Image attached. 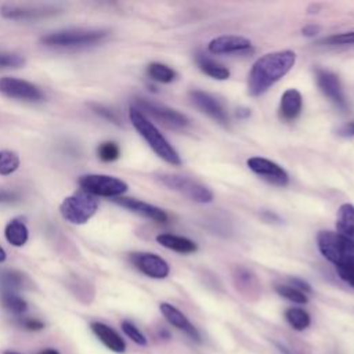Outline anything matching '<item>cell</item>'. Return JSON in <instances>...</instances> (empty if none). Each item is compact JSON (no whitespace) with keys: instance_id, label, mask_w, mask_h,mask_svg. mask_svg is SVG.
I'll use <instances>...</instances> for the list:
<instances>
[{"instance_id":"41","label":"cell","mask_w":354,"mask_h":354,"mask_svg":"<svg viewBox=\"0 0 354 354\" xmlns=\"http://www.w3.org/2000/svg\"><path fill=\"white\" fill-rule=\"evenodd\" d=\"M275 344V347H277V350L281 353V354H295L289 347H286L285 344H282V343H278V342H275L274 343Z\"/></svg>"},{"instance_id":"17","label":"cell","mask_w":354,"mask_h":354,"mask_svg":"<svg viewBox=\"0 0 354 354\" xmlns=\"http://www.w3.org/2000/svg\"><path fill=\"white\" fill-rule=\"evenodd\" d=\"M207 48L213 54H230V53H241L252 48V43L249 39L235 35H224L214 37L207 44Z\"/></svg>"},{"instance_id":"28","label":"cell","mask_w":354,"mask_h":354,"mask_svg":"<svg viewBox=\"0 0 354 354\" xmlns=\"http://www.w3.org/2000/svg\"><path fill=\"white\" fill-rule=\"evenodd\" d=\"M25 281H26V277L19 271L7 270L0 274V282H1L3 290L15 292L17 289H21L25 286Z\"/></svg>"},{"instance_id":"30","label":"cell","mask_w":354,"mask_h":354,"mask_svg":"<svg viewBox=\"0 0 354 354\" xmlns=\"http://www.w3.org/2000/svg\"><path fill=\"white\" fill-rule=\"evenodd\" d=\"M275 292L292 303H296V304L308 303L307 295L303 293L301 290L293 288L292 285H275Z\"/></svg>"},{"instance_id":"13","label":"cell","mask_w":354,"mask_h":354,"mask_svg":"<svg viewBox=\"0 0 354 354\" xmlns=\"http://www.w3.org/2000/svg\"><path fill=\"white\" fill-rule=\"evenodd\" d=\"M130 261L138 271H141L144 275L149 278L163 279L170 272V267L167 261L155 253H145V252L131 253Z\"/></svg>"},{"instance_id":"20","label":"cell","mask_w":354,"mask_h":354,"mask_svg":"<svg viewBox=\"0 0 354 354\" xmlns=\"http://www.w3.org/2000/svg\"><path fill=\"white\" fill-rule=\"evenodd\" d=\"M234 282H235V286L236 289L248 296V297H256L259 295V290H260V286H259V282L256 279V277L246 268L243 267H236L234 270Z\"/></svg>"},{"instance_id":"18","label":"cell","mask_w":354,"mask_h":354,"mask_svg":"<svg viewBox=\"0 0 354 354\" xmlns=\"http://www.w3.org/2000/svg\"><path fill=\"white\" fill-rule=\"evenodd\" d=\"M90 329L93 330V333L97 336V339L111 351L113 353H124L126 351V342L123 340V337L109 325L104 324V322H91L90 324Z\"/></svg>"},{"instance_id":"19","label":"cell","mask_w":354,"mask_h":354,"mask_svg":"<svg viewBox=\"0 0 354 354\" xmlns=\"http://www.w3.org/2000/svg\"><path fill=\"white\" fill-rule=\"evenodd\" d=\"M303 108V97L300 94V91H297L296 88H288L282 97H281V102H279V116L286 120H295Z\"/></svg>"},{"instance_id":"37","label":"cell","mask_w":354,"mask_h":354,"mask_svg":"<svg viewBox=\"0 0 354 354\" xmlns=\"http://www.w3.org/2000/svg\"><path fill=\"white\" fill-rule=\"evenodd\" d=\"M290 285H292L293 288L301 290V292L306 293V295L313 292V289H311V286L308 285V282H306V281H303V279H300V278H290Z\"/></svg>"},{"instance_id":"45","label":"cell","mask_w":354,"mask_h":354,"mask_svg":"<svg viewBox=\"0 0 354 354\" xmlns=\"http://www.w3.org/2000/svg\"><path fill=\"white\" fill-rule=\"evenodd\" d=\"M3 354H21V353H18V351H12V350H7V351H4Z\"/></svg>"},{"instance_id":"43","label":"cell","mask_w":354,"mask_h":354,"mask_svg":"<svg viewBox=\"0 0 354 354\" xmlns=\"http://www.w3.org/2000/svg\"><path fill=\"white\" fill-rule=\"evenodd\" d=\"M39 354H59V353L55 348H44Z\"/></svg>"},{"instance_id":"31","label":"cell","mask_w":354,"mask_h":354,"mask_svg":"<svg viewBox=\"0 0 354 354\" xmlns=\"http://www.w3.org/2000/svg\"><path fill=\"white\" fill-rule=\"evenodd\" d=\"M120 326H122L123 333H124L131 342H134L136 344H138V346H141V347H145V346L148 344V340H147L145 335H144L131 321L124 319V321H122Z\"/></svg>"},{"instance_id":"7","label":"cell","mask_w":354,"mask_h":354,"mask_svg":"<svg viewBox=\"0 0 354 354\" xmlns=\"http://www.w3.org/2000/svg\"><path fill=\"white\" fill-rule=\"evenodd\" d=\"M158 180L165 187L185 195L187 198H189L194 202L209 203L213 201V192L207 187H205L201 183L194 181L188 177L178 176V174H159Z\"/></svg>"},{"instance_id":"12","label":"cell","mask_w":354,"mask_h":354,"mask_svg":"<svg viewBox=\"0 0 354 354\" xmlns=\"http://www.w3.org/2000/svg\"><path fill=\"white\" fill-rule=\"evenodd\" d=\"M315 80L319 87V90L326 95L339 109L346 111L347 109V101L346 95L343 93V87L340 83V79L336 73L317 68L315 69Z\"/></svg>"},{"instance_id":"6","label":"cell","mask_w":354,"mask_h":354,"mask_svg":"<svg viewBox=\"0 0 354 354\" xmlns=\"http://www.w3.org/2000/svg\"><path fill=\"white\" fill-rule=\"evenodd\" d=\"M79 185L82 191L93 196L119 198L127 191V184L113 176L108 174H84L79 177Z\"/></svg>"},{"instance_id":"42","label":"cell","mask_w":354,"mask_h":354,"mask_svg":"<svg viewBox=\"0 0 354 354\" xmlns=\"http://www.w3.org/2000/svg\"><path fill=\"white\" fill-rule=\"evenodd\" d=\"M236 115H238L239 118H246V116H249V115H250V111H249V109H246V108H241V109H238Z\"/></svg>"},{"instance_id":"26","label":"cell","mask_w":354,"mask_h":354,"mask_svg":"<svg viewBox=\"0 0 354 354\" xmlns=\"http://www.w3.org/2000/svg\"><path fill=\"white\" fill-rule=\"evenodd\" d=\"M1 306L15 315H22L28 310V303L17 292L1 290Z\"/></svg>"},{"instance_id":"36","label":"cell","mask_w":354,"mask_h":354,"mask_svg":"<svg viewBox=\"0 0 354 354\" xmlns=\"http://www.w3.org/2000/svg\"><path fill=\"white\" fill-rule=\"evenodd\" d=\"M19 325L26 329V330H32V332H36V330H41L44 328V322L37 319V318H22L19 321Z\"/></svg>"},{"instance_id":"32","label":"cell","mask_w":354,"mask_h":354,"mask_svg":"<svg viewBox=\"0 0 354 354\" xmlns=\"http://www.w3.org/2000/svg\"><path fill=\"white\" fill-rule=\"evenodd\" d=\"M97 153H98V158L102 162H113L119 158L120 148L113 141H105V142L100 144V147L97 149Z\"/></svg>"},{"instance_id":"11","label":"cell","mask_w":354,"mask_h":354,"mask_svg":"<svg viewBox=\"0 0 354 354\" xmlns=\"http://www.w3.org/2000/svg\"><path fill=\"white\" fill-rule=\"evenodd\" d=\"M246 165L253 173L274 185L285 187L289 183V176L286 170L270 159L261 156H252L246 160Z\"/></svg>"},{"instance_id":"25","label":"cell","mask_w":354,"mask_h":354,"mask_svg":"<svg viewBox=\"0 0 354 354\" xmlns=\"http://www.w3.org/2000/svg\"><path fill=\"white\" fill-rule=\"evenodd\" d=\"M285 319L290 325V328L297 332H303L311 325V315L301 307L286 308Z\"/></svg>"},{"instance_id":"33","label":"cell","mask_w":354,"mask_h":354,"mask_svg":"<svg viewBox=\"0 0 354 354\" xmlns=\"http://www.w3.org/2000/svg\"><path fill=\"white\" fill-rule=\"evenodd\" d=\"M319 43H325L329 46H337V44H354V30L344 32V33H336L332 36H328L322 39Z\"/></svg>"},{"instance_id":"8","label":"cell","mask_w":354,"mask_h":354,"mask_svg":"<svg viewBox=\"0 0 354 354\" xmlns=\"http://www.w3.org/2000/svg\"><path fill=\"white\" fill-rule=\"evenodd\" d=\"M136 108L144 115L148 113L151 118L170 129H184L189 124V120L185 115L167 105L147 98H136Z\"/></svg>"},{"instance_id":"34","label":"cell","mask_w":354,"mask_h":354,"mask_svg":"<svg viewBox=\"0 0 354 354\" xmlns=\"http://www.w3.org/2000/svg\"><path fill=\"white\" fill-rule=\"evenodd\" d=\"M25 64V58L14 53H0V69L1 68H18Z\"/></svg>"},{"instance_id":"22","label":"cell","mask_w":354,"mask_h":354,"mask_svg":"<svg viewBox=\"0 0 354 354\" xmlns=\"http://www.w3.org/2000/svg\"><path fill=\"white\" fill-rule=\"evenodd\" d=\"M156 242L163 248L178 252V253H194L198 250V245L194 241L180 235L159 234L156 236Z\"/></svg>"},{"instance_id":"21","label":"cell","mask_w":354,"mask_h":354,"mask_svg":"<svg viewBox=\"0 0 354 354\" xmlns=\"http://www.w3.org/2000/svg\"><path fill=\"white\" fill-rule=\"evenodd\" d=\"M336 230L339 235L354 242V205H340L336 217Z\"/></svg>"},{"instance_id":"9","label":"cell","mask_w":354,"mask_h":354,"mask_svg":"<svg viewBox=\"0 0 354 354\" xmlns=\"http://www.w3.org/2000/svg\"><path fill=\"white\" fill-rule=\"evenodd\" d=\"M0 94L7 98L28 102H39L44 100L43 91L36 84L11 76L0 77Z\"/></svg>"},{"instance_id":"44","label":"cell","mask_w":354,"mask_h":354,"mask_svg":"<svg viewBox=\"0 0 354 354\" xmlns=\"http://www.w3.org/2000/svg\"><path fill=\"white\" fill-rule=\"evenodd\" d=\"M6 257H7V254H6V250L0 246V263H3L4 260H6Z\"/></svg>"},{"instance_id":"27","label":"cell","mask_w":354,"mask_h":354,"mask_svg":"<svg viewBox=\"0 0 354 354\" xmlns=\"http://www.w3.org/2000/svg\"><path fill=\"white\" fill-rule=\"evenodd\" d=\"M149 77L159 83H170L177 77V73L170 66L160 62H151L147 69Z\"/></svg>"},{"instance_id":"39","label":"cell","mask_w":354,"mask_h":354,"mask_svg":"<svg viewBox=\"0 0 354 354\" xmlns=\"http://www.w3.org/2000/svg\"><path fill=\"white\" fill-rule=\"evenodd\" d=\"M18 195L15 192L11 191H6V189H0V203H7V202H12L17 201Z\"/></svg>"},{"instance_id":"1","label":"cell","mask_w":354,"mask_h":354,"mask_svg":"<svg viewBox=\"0 0 354 354\" xmlns=\"http://www.w3.org/2000/svg\"><path fill=\"white\" fill-rule=\"evenodd\" d=\"M296 54L290 50H281L261 55L253 65L248 77V91L257 97L266 93L272 84L281 80L295 65Z\"/></svg>"},{"instance_id":"5","label":"cell","mask_w":354,"mask_h":354,"mask_svg":"<svg viewBox=\"0 0 354 354\" xmlns=\"http://www.w3.org/2000/svg\"><path fill=\"white\" fill-rule=\"evenodd\" d=\"M97 209L98 201L84 191L66 196L59 205L61 216L71 224L76 225L86 224L95 214Z\"/></svg>"},{"instance_id":"16","label":"cell","mask_w":354,"mask_h":354,"mask_svg":"<svg viewBox=\"0 0 354 354\" xmlns=\"http://www.w3.org/2000/svg\"><path fill=\"white\" fill-rule=\"evenodd\" d=\"M113 202L118 203L119 206L133 212V213H137V214H140L142 217H147L149 220H153L156 223H166L169 220V217H167L165 210H162L160 207L153 206L151 203H147V202H142L140 199H136V198L119 196V198H115Z\"/></svg>"},{"instance_id":"4","label":"cell","mask_w":354,"mask_h":354,"mask_svg":"<svg viewBox=\"0 0 354 354\" xmlns=\"http://www.w3.org/2000/svg\"><path fill=\"white\" fill-rule=\"evenodd\" d=\"M108 36V32L104 29H83L72 28L62 29L47 33L41 36L40 41L48 47H61V48H73V47H87L100 43Z\"/></svg>"},{"instance_id":"40","label":"cell","mask_w":354,"mask_h":354,"mask_svg":"<svg viewBox=\"0 0 354 354\" xmlns=\"http://www.w3.org/2000/svg\"><path fill=\"white\" fill-rule=\"evenodd\" d=\"M318 32H319V26H317V25H306V26L301 29V33H303L304 36H307V37H313V36H315Z\"/></svg>"},{"instance_id":"14","label":"cell","mask_w":354,"mask_h":354,"mask_svg":"<svg viewBox=\"0 0 354 354\" xmlns=\"http://www.w3.org/2000/svg\"><path fill=\"white\" fill-rule=\"evenodd\" d=\"M189 98L198 109H201L203 113L210 116L213 120H216L217 123H220L223 126L228 124L230 119H228L227 111L220 104V101L216 100L213 95H210L209 93L201 91V90H192L189 93Z\"/></svg>"},{"instance_id":"15","label":"cell","mask_w":354,"mask_h":354,"mask_svg":"<svg viewBox=\"0 0 354 354\" xmlns=\"http://www.w3.org/2000/svg\"><path fill=\"white\" fill-rule=\"evenodd\" d=\"M159 310H160L163 318L171 326H174L176 329L184 332L191 340L198 342V343L202 340L201 339V333L196 329V326H194V324L188 319V317L183 311H180L177 307H174L170 303H160L159 304Z\"/></svg>"},{"instance_id":"10","label":"cell","mask_w":354,"mask_h":354,"mask_svg":"<svg viewBox=\"0 0 354 354\" xmlns=\"http://www.w3.org/2000/svg\"><path fill=\"white\" fill-rule=\"evenodd\" d=\"M58 12L55 6L48 4H3L0 14L7 19H39Z\"/></svg>"},{"instance_id":"2","label":"cell","mask_w":354,"mask_h":354,"mask_svg":"<svg viewBox=\"0 0 354 354\" xmlns=\"http://www.w3.org/2000/svg\"><path fill=\"white\" fill-rule=\"evenodd\" d=\"M317 242L322 256L335 266L339 278L354 288V242L333 231H321Z\"/></svg>"},{"instance_id":"35","label":"cell","mask_w":354,"mask_h":354,"mask_svg":"<svg viewBox=\"0 0 354 354\" xmlns=\"http://www.w3.org/2000/svg\"><path fill=\"white\" fill-rule=\"evenodd\" d=\"M90 106L93 108V111H94L95 113H98L100 116H102V118L111 120L112 123H116V124L120 123V122H119V118H118L111 109H108V108H105V106H102V105H98V104H91Z\"/></svg>"},{"instance_id":"38","label":"cell","mask_w":354,"mask_h":354,"mask_svg":"<svg viewBox=\"0 0 354 354\" xmlns=\"http://www.w3.org/2000/svg\"><path fill=\"white\" fill-rule=\"evenodd\" d=\"M337 134L340 137H354V120L344 123L337 129Z\"/></svg>"},{"instance_id":"24","label":"cell","mask_w":354,"mask_h":354,"mask_svg":"<svg viewBox=\"0 0 354 354\" xmlns=\"http://www.w3.org/2000/svg\"><path fill=\"white\" fill-rule=\"evenodd\" d=\"M196 64L199 66V69L206 73L207 76L217 79V80H225L230 77V71L228 68H225L224 65L205 57L203 54H198L196 55Z\"/></svg>"},{"instance_id":"23","label":"cell","mask_w":354,"mask_h":354,"mask_svg":"<svg viewBox=\"0 0 354 354\" xmlns=\"http://www.w3.org/2000/svg\"><path fill=\"white\" fill-rule=\"evenodd\" d=\"M4 236L12 246H22L29 238V231L22 220L12 218L4 228Z\"/></svg>"},{"instance_id":"29","label":"cell","mask_w":354,"mask_h":354,"mask_svg":"<svg viewBox=\"0 0 354 354\" xmlns=\"http://www.w3.org/2000/svg\"><path fill=\"white\" fill-rule=\"evenodd\" d=\"M19 167V156L14 151H0V174L8 176Z\"/></svg>"},{"instance_id":"3","label":"cell","mask_w":354,"mask_h":354,"mask_svg":"<svg viewBox=\"0 0 354 354\" xmlns=\"http://www.w3.org/2000/svg\"><path fill=\"white\" fill-rule=\"evenodd\" d=\"M129 118L134 129L138 131V134L147 141V144L151 147V149L165 162L178 166L181 165V159L178 152L173 148V145L165 138V136L158 130V127L136 106H130L129 109Z\"/></svg>"}]
</instances>
